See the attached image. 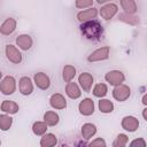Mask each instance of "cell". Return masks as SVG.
Returning <instances> with one entry per match:
<instances>
[{"instance_id":"6da1fadb","label":"cell","mask_w":147,"mask_h":147,"mask_svg":"<svg viewBox=\"0 0 147 147\" xmlns=\"http://www.w3.org/2000/svg\"><path fill=\"white\" fill-rule=\"evenodd\" d=\"M80 32L88 40H98L103 33V28L99 21L91 20V21H86L82 23Z\"/></svg>"},{"instance_id":"7a4b0ae2","label":"cell","mask_w":147,"mask_h":147,"mask_svg":"<svg viewBox=\"0 0 147 147\" xmlns=\"http://www.w3.org/2000/svg\"><path fill=\"white\" fill-rule=\"evenodd\" d=\"M16 91V79L13 76H6L0 80V92L3 95H11Z\"/></svg>"},{"instance_id":"3957f363","label":"cell","mask_w":147,"mask_h":147,"mask_svg":"<svg viewBox=\"0 0 147 147\" xmlns=\"http://www.w3.org/2000/svg\"><path fill=\"white\" fill-rule=\"evenodd\" d=\"M130 95H131V88L123 83L119 85H116L113 90V98L119 102L127 100L130 98Z\"/></svg>"},{"instance_id":"277c9868","label":"cell","mask_w":147,"mask_h":147,"mask_svg":"<svg viewBox=\"0 0 147 147\" xmlns=\"http://www.w3.org/2000/svg\"><path fill=\"white\" fill-rule=\"evenodd\" d=\"M5 54H6V57L9 62L14 63V64H20L22 62V53L18 51L17 47H15L14 45L11 44H8L6 45L5 47Z\"/></svg>"},{"instance_id":"5b68a950","label":"cell","mask_w":147,"mask_h":147,"mask_svg":"<svg viewBox=\"0 0 147 147\" xmlns=\"http://www.w3.org/2000/svg\"><path fill=\"white\" fill-rule=\"evenodd\" d=\"M109 53H110V48L109 46H102L95 51H93L88 56H87V61L88 62H99V61H105L109 57Z\"/></svg>"},{"instance_id":"8992f818","label":"cell","mask_w":147,"mask_h":147,"mask_svg":"<svg viewBox=\"0 0 147 147\" xmlns=\"http://www.w3.org/2000/svg\"><path fill=\"white\" fill-rule=\"evenodd\" d=\"M105 80L107 83H109L110 85L113 86H116V85H119L122 83H124L125 80V76L122 71L119 70H110L108 71L106 75H105Z\"/></svg>"},{"instance_id":"52a82bcc","label":"cell","mask_w":147,"mask_h":147,"mask_svg":"<svg viewBox=\"0 0 147 147\" xmlns=\"http://www.w3.org/2000/svg\"><path fill=\"white\" fill-rule=\"evenodd\" d=\"M118 13V7L114 2H107L105 3L100 9V15L103 20H111L116 14Z\"/></svg>"},{"instance_id":"ba28073f","label":"cell","mask_w":147,"mask_h":147,"mask_svg":"<svg viewBox=\"0 0 147 147\" xmlns=\"http://www.w3.org/2000/svg\"><path fill=\"white\" fill-rule=\"evenodd\" d=\"M18 90L23 95H30L33 92V82L30 77L23 76L18 82Z\"/></svg>"},{"instance_id":"9c48e42d","label":"cell","mask_w":147,"mask_h":147,"mask_svg":"<svg viewBox=\"0 0 147 147\" xmlns=\"http://www.w3.org/2000/svg\"><path fill=\"white\" fill-rule=\"evenodd\" d=\"M78 110L83 116H91L94 113V102L90 98L83 99L78 105Z\"/></svg>"},{"instance_id":"30bf717a","label":"cell","mask_w":147,"mask_h":147,"mask_svg":"<svg viewBox=\"0 0 147 147\" xmlns=\"http://www.w3.org/2000/svg\"><path fill=\"white\" fill-rule=\"evenodd\" d=\"M78 83H79V86L83 88V91L90 92L94 83V78L90 72H82L78 76Z\"/></svg>"},{"instance_id":"8fae6325","label":"cell","mask_w":147,"mask_h":147,"mask_svg":"<svg viewBox=\"0 0 147 147\" xmlns=\"http://www.w3.org/2000/svg\"><path fill=\"white\" fill-rule=\"evenodd\" d=\"M121 125H122V127H123L125 131L134 132V131H137V129L139 127V121H138V118L134 117V116H124V117L122 118Z\"/></svg>"},{"instance_id":"7c38bea8","label":"cell","mask_w":147,"mask_h":147,"mask_svg":"<svg viewBox=\"0 0 147 147\" xmlns=\"http://www.w3.org/2000/svg\"><path fill=\"white\" fill-rule=\"evenodd\" d=\"M33 83L40 90H47L51 86V79L45 72H37L33 76Z\"/></svg>"},{"instance_id":"4fadbf2b","label":"cell","mask_w":147,"mask_h":147,"mask_svg":"<svg viewBox=\"0 0 147 147\" xmlns=\"http://www.w3.org/2000/svg\"><path fill=\"white\" fill-rule=\"evenodd\" d=\"M96 16H98V9L94 7H90L87 9H84V10L77 13V15H76L77 20L80 23L86 22V21H91V20H95Z\"/></svg>"},{"instance_id":"5bb4252c","label":"cell","mask_w":147,"mask_h":147,"mask_svg":"<svg viewBox=\"0 0 147 147\" xmlns=\"http://www.w3.org/2000/svg\"><path fill=\"white\" fill-rule=\"evenodd\" d=\"M17 22L13 17H8L3 21V23L0 25V33L2 36H9L16 30Z\"/></svg>"},{"instance_id":"9a60e30c","label":"cell","mask_w":147,"mask_h":147,"mask_svg":"<svg viewBox=\"0 0 147 147\" xmlns=\"http://www.w3.org/2000/svg\"><path fill=\"white\" fill-rule=\"evenodd\" d=\"M49 105L54 109H64L67 107V100L61 93H54L49 98Z\"/></svg>"},{"instance_id":"2e32d148","label":"cell","mask_w":147,"mask_h":147,"mask_svg":"<svg viewBox=\"0 0 147 147\" xmlns=\"http://www.w3.org/2000/svg\"><path fill=\"white\" fill-rule=\"evenodd\" d=\"M16 45L22 51H29L32 47V45H33V40H32V38H31L30 34L22 33V34L17 36V38H16Z\"/></svg>"},{"instance_id":"e0dca14e","label":"cell","mask_w":147,"mask_h":147,"mask_svg":"<svg viewBox=\"0 0 147 147\" xmlns=\"http://www.w3.org/2000/svg\"><path fill=\"white\" fill-rule=\"evenodd\" d=\"M65 94L70 98V99H78L80 95H82V91L78 86L77 83L75 82H68L67 85H65Z\"/></svg>"},{"instance_id":"ac0fdd59","label":"cell","mask_w":147,"mask_h":147,"mask_svg":"<svg viewBox=\"0 0 147 147\" xmlns=\"http://www.w3.org/2000/svg\"><path fill=\"white\" fill-rule=\"evenodd\" d=\"M0 108H1V110L3 113L9 114V115H14L20 110L18 105L15 101H11V100H3L1 106H0Z\"/></svg>"},{"instance_id":"d6986e66","label":"cell","mask_w":147,"mask_h":147,"mask_svg":"<svg viewBox=\"0 0 147 147\" xmlns=\"http://www.w3.org/2000/svg\"><path fill=\"white\" fill-rule=\"evenodd\" d=\"M80 132H82V137L85 140H88L96 133V126L92 123H85V124H83Z\"/></svg>"},{"instance_id":"ffe728a7","label":"cell","mask_w":147,"mask_h":147,"mask_svg":"<svg viewBox=\"0 0 147 147\" xmlns=\"http://www.w3.org/2000/svg\"><path fill=\"white\" fill-rule=\"evenodd\" d=\"M121 7L126 14H136L138 10V6L136 0H119Z\"/></svg>"},{"instance_id":"44dd1931","label":"cell","mask_w":147,"mask_h":147,"mask_svg":"<svg viewBox=\"0 0 147 147\" xmlns=\"http://www.w3.org/2000/svg\"><path fill=\"white\" fill-rule=\"evenodd\" d=\"M60 121V116L57 113L53 110H48L44 114V122L47 124V126H55Z\"/></svg>"},{"instance_id":"7402d4cb","label":"cell","mask_w":147,"mask_h":147,"mask_svg":"<svg viewBox=\"0 0 147 147\" xmlns=\"http://www.w3.org/2000/svg\"><path fill=\"white\" fill-rule=\"evenodd\" d=\"M57 144V138L53 133H44L42 138L40 139V146L41 147H52Z\"/></svg>"},{"instance_id":"603a6c76","label":"cell","mask_w":147,"mask_h":147,"mask_svg":"<svg viewBox=\"0 0 147 147\" xmlns=\"http://www.w3.org/2000/svg\"><path fill=\"white\" fill-rule=\"evenodd\" d=\"M118 20L126 23V24H130V25H138L140 23V20L138 16H136L134 14H126V13H121L118 15Z\"/></svg>"},{"instance_id":"cb8c5ba5","label":"cell","mask_w":147,"mask_h":147,"mask_svg":"<svg viewBox=\"0 0 147 147\" xmlns=\"http://www.w3.org/2000/svg\"><path fill=\"white\" fill-rule=\"evenodd\" d=\"M76 76V68L71 64H67L63 67V70H62V78L65 83L68 82H71Z\"/></svg>"},{"instance_id":"d4e9b609","label":"cell","mask_w":147,"mask_h":147,"mask_svg":"<svg viewBox=\"0 0 147 147\" xmlns=\"http://www.w3.org/2000/svg\"><path fill=\"white\" fill-rule=\"evenodd\" d=\"M98 107L102 114H109L114 110V103L108 99H101L98 103Z\"/></svg>"},{"instance_id":"484cf974","label":"cell","mask_w":147,"mask_h":147,"mask_svg":"<svg viewBox=\"0 0 147 147\" xmlns=\"http://www.w3.org/2000/svg\"><path fill=\"white\" fill-rule=\"evenodd\" d=\"M46 131H47V124L45 122L37 121L32 124V132L36 136H42L44 133H46Z\"/></svg>"},{"instance_id":"4316f807","label":"cell","mask_w":147,"mask_h":147,"mask_svg":"<svg viewBox=\"0 0 147 147\" xmlns=\"http://www.w3.org/2000/svg\"><path fill=\"white\" fill-rule=\"evenodd\" d=\"M108 93V87L103 83H99L93 87V95L96 98H103Z\"/></svg>"},{"instance_id":"83f0119b","label":"cell","mask_w":147,"mask_h":147,"mask_svg":"<svg viewBox=\"0 0 147 147\" xmlns=\"http://www.w3.org/2000/svg\"><path fill=\"white\" fill-rule=\"evenodd\" d=\"M11 124H13V118L9 115H7V114L0 115V130L7 131L10 129Z\"/></svg>"},{"instance_id":"f1b7e54d","label":"cell","mask_w":147,"mask_h":147,"mask_svg":"<svg viewBox=\"0 0 147 147\" xmlns=\"http://www.w3.org/2000/svg\"><path fill=\"white\" fill-rule=\"evenodd\" d=\"M127 141H129V137L126 134H124V133H119L116 137V139L114 140L113 146L114 147H124V146L127 145Z\"/></svg>"},{"instance_id":"f546056e","label":"cell","mask_w":147,"mask_h":147,"mask_svg":"<svg viewBox=\"0 0 147 147\" xmlns=\"http://www.w3.org/2000/svg\"><path fill=\"white\" fill-rule=\"evenodd\" d=\"M75 6L78 9H85L93 6V0H75Z\"/></svg>"},{"instance_id":"4dcf8cb0","label":"cell","mask_w":147,"mask_h":147,"mask_svg":"<svg viewBox=\"0 0 147 147\" xmlns=\"http://www.w3.org/2000/svg\"><path fill=\"white\" fill-rule=\"evenodd\" d=\"M130 146L131 147H145L146 146V141L144 138H138V139H134L130 142Z\"/></svg>"},{"instance_id":"1f68e13d","label":"cell","mask_w":147,"mask_h":147,"mask_svg":"<svg viewBox=\"0 0 147 147\" xmlns=\"http://www.w3.org/2000/svg\"><path fill=\"white\" fill-rule=\"evenodd\" d=\"M88 145H90V146H100V147H101V146H103V147H105L107 144H106V141H105L102 138H96L95 140L91 141Z\"/></svg>"},{"instance_id":"d6a6232c","label":"cell","mask_w":147,"mask_h":147,"mask_svg":"<svg viewBox=\"0 0 147 147\" xmlns=\"http://www.w3.org/2000/svg\"><path fill=\"white\" fill-rule=\"evenodd\" d=\"M142 117H144L145 121H147V108H145V109L142 110Z\"/></svg>"},{"instance_id":"836d02e7","label":"cell","mask_w":147,"mask_h":147,"mask_svg":"<svg viewBox=\"0 0 147 147\" xmlns=\"http://www.w3.org/2000/svg\"><path fill=\"white\" fill-rule=\"evenodd\" d=\"M111 0H96V2L98 3H100V5H105V3H107V2H110Z\"/></svg>"},{"instance_id":"e575fe53","label":"cell","mask_w":147,"mask_h":147,"mask_svg":"<svg viewBox=\"0 0 147 147\" xmlns=\"http://www.w3.org/2000/svg\"><path fill=\"white\" fill-rule=\"evenodd\" d=\"M147 98H146V94H144V96H142V103L145 105V106H147Z\"/></svg>"},{"instance_id":"d590c367","label":"cell","mask_w":147,"mask_h":147,"mask_svg":"<svg viewBox=\"0 0 147 147\" xmlns=\"http://www.w3.org/2000/svg\"><path fill=\"white\" fill-rule=\"evenodd\" d=\"M1 79H2V72L0 71V80H1Z\"/></svg>"},{"instance_id":"8d00e7d4","label":"cell","mask_w":147,"mask_h":147,"mask_svg":"<svg viewBox=\"0 0 147 147\" xmlns=\"http://www.w3.org/2000/svg\"><path fill=\"white\" fill-rule=\"evenodd\" d=\"M0 145H1V140H0Z\"/></svg>"}]
</instances>
